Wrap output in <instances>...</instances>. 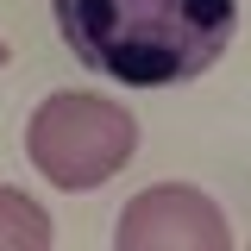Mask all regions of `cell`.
<instances>
[{"instance_id": "cell-1", "label": "cell", "mask_w": 251, "mask_h": 251, "mask_svg": "<svg viewBox=\"0 0 251 251\" xmlns=\"http://www.w3.org/2000/svg\"><path fill=\"white\" fill-rule=\"evenodd\" d=\"M63 44L126 88L195 82L232 44L239 0H57Z\"/></svg>"}, {"instance_id": "cell-2", "label": "cell", "mask_w": 251, "mask_h": 251, "mask_svg": "<svg viewBox=\"0 0 251 251\" xmlns=\"http://www.w3.org/2000/svg\"><path fill=\"white\" fill-rule=\"evenodd\" d=\"M25 151L38 163V176H50L57 188H100L113 170H126V157L138 151V120L107 94H50L31 113Z\"/></svg>"}, {"instance_id": "cell-3", "label": "cell", "mask_w": 251, "mask_h": 251, "mask_svg": "<svg viewBox=\"0 0 251 251\" xmlns=\"http://www.w3.org/2000/svg\"><path fill=\"white\" fill-rule=\"evenodd\" d=\"M113 245L120 251H226L232 232H226V214L201 188L163 182V188H145L120 214Z\"/></svg>"}, {"instance_id": "cell-4", "label": "cell", "mask_w": 251, "mask_h": 251, "mask_svg": "<svg viewBox=\"0 0 251 251\" xmlns=\"http://www.w3.org/2000/svg\"><path fill=\"white\" fill-rule=\"evenodd\" d=\"M50 245V220L38 201H25L19 188H0V251H44Z\"/></svg>"}, {"instance_id": "cell-5", "label": "cell", "mask_w": 251, "mask_h": 251, "mask_svg": "<svg viewBox=\"0 0 251 251\" xmlns=\"http://www.w3.org/2000/svg\"><path fill=\"white\" fill-rule=\"evenodd\" d=\"M0 63H6V38H0Z\"/></svg>"}]
</instances>
